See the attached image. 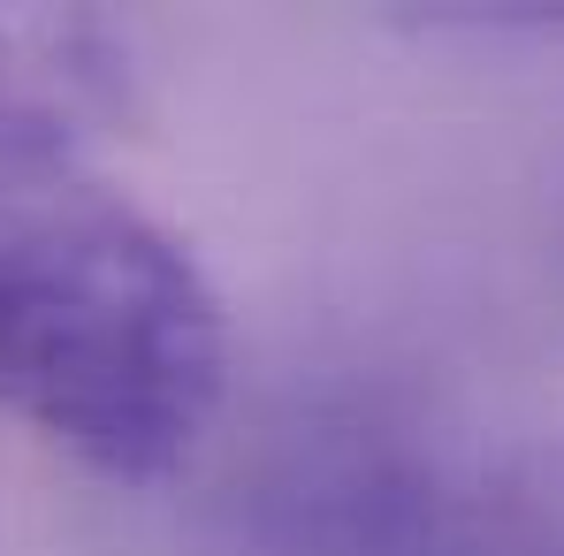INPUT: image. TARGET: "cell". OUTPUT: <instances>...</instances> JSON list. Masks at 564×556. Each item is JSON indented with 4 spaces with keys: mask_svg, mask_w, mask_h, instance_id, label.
Wrapping results in <instances>:
<instances>
[{
    "mask_svg": "<svg viewBox=\"0 0 564 556\" xmlns=\"http://www.w3.org/2000/svg\"><path fill=\"white\" fill-rule=\"evenodd\" d=\"M375 556H564V443L466 488L458 503L404 511Z\"/></svg>",
    "mask_w": 564,
    "mask_h": 556,
    "instance_id": "7a4b0ae2",
    "label": "cell"
},
{
    "mask_svg": "<svg viewBox=\"0 0 564 556\" xmlns=\"http://www.w3.org/2000/svg\"><path fill=\"white\" fill-rule=\"evenodd\" d=\"M221 297L39 107L0 92V419L107 480H169L214 427Z\"/></svg>",
    "mask_w": 564,
    "mask_h": 556,
    "instance_id": "6da1fadb",
    "label": "cell"
}]
</instances>
